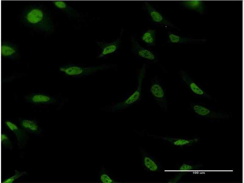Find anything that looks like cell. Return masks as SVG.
<instances>
[{"instance_id": "6da1fadb", "label": "cell", "mask_w": 244, "mask_h": 183, "mask_svg": "<svg viewBox=\"0 0 244 183\" xmlns=\"http://www.w3.org/2000/svg\"><path fill=\"white\" fill-rule=\"evenodd\" d=\"M23 18L28 25L42 32L51 33L54 30V26L51 19L46 12L38 7L27 9L23 14Z\"/></svg>"}, {"instance_id": "7a4b0ae2", "label": "cell", "mask_w": 244, "mask_h": 183, "mask_svg": "<svg viewBox=\"0 0 244 183\" xmlns=\"http://www.w3.org/2000/svg\"><path fill=\"white\" fill-rule=\"evenodd\" d=\"M146 64H144L139 70L138 76V86L136 90L127 99L113 106L112 107V111L125 109L140 99L142 84L146 70Z\"/></svg>"}, {"instance_id": "3957f363", "label": "cell", "mask_w": 244, "mask_h": 183, "mask_svg": "<svg viewBox=\"0 0 244 183\" xmlns=\"http://www.w3.org/2000/svg\"><path fill=\"white\" fill-rule=\"evenodd\" d=\"M113 65H102L92 67H84L75 65L66 66L59 68V70L70 76L87 75L98 71L113 67Z\"/></svg>"}, {"instance_id": "277c9868", "label": "cell", "mask_w": 244, "mask_h": 183, "mask_svg": "<svg viewBox=\"0 0 244 183\" xmlns=\"http://www.w3.org/2000/svg\"><path fill=\"white\" fill-rule=\"evenodd\" d=\"M150 92L157 103L162 109L166 111L167 109V98L164 91L157 79L153 81Z\"/></svg>"}, {"instance_id": "5b68a950", "label": "cell", "mask_w": 244, "mask_h": 183, "mask_svg": "<svg viewBox=\"0 0 244 183\" xmlns=\"http://www.w3.org/2000/svg\"><path fill=\"white\" fill-rule=\"evenodd\" d=\"M193 110L197 114L210 118L224 119L227 118L228 115L224 113L212 111L201 105L195 104L191 105Z\"/></svg>"}, {"instance_id": "8992f818", "label": "cell", "mask_w": 244, "mask_h": 183, "mask_svg": "<svg viewBox=\"0 0 244 183\" xmlns=\"http://www.w3.org/2000/svg\"><path fill=\"white\" fill-rule=\"evenodd\" d=\"M144 3L147 12L153 21L178 30L174 25L167 20L161 13L155 9L148 2L145 1Z\"/></svg>"}, {"instance_id": "52a82bcc", "label": "cell", "mask_w": 244, "mask_h": 183, "mask_svg": "<svg viewBox=\"0 0 244 183\" xmlns=\"http://www.w3.org/2000/svg\"><path fill=\"white\" fill-rule=\"evenodd\" d=\"M123 30H122L119 37L114 42L111 43H107L103 41H96L98 45L102 49V52L98 56V58H101L107 54L112 53L115 52L119 47L120 39L123 34Z\"/></svg>"}, {"instance_id": "ba28073f", "label": "cell", "mask_w": 244, "mask_h": 183, "mask_svg": "<svg viewBox=\"0 0 244 183\" xmlns=\"http://www.w3.org/2000/svg\"><path fill=\"white\" fill-rule=\"evenodd\" d=\"M5 123L6 126L15 134L18 145L20 147L24 146L28 140V135L23 129L20 128L15 124L9 120H6Z\"/></svg>"}, {"instance_id": "9c48e42d", "label": "cell", "mask_w": 244, "mask_h": 183, "mask_svg": "<svg viewBox=\"0 0 244 183\" xmlns=\"http://www.w3.org/2000/svg\"><path fill=\"white\" fill-rule=\"evenodd\" d=\"M178 74L181 75L184 81L192 91L195 94L210 99L211 97L198 86L190 75L186 72L180 71Z\"/></svg>"}, {"instance_id": "30bf717a", "label": "cell", "mask_w": 244, "mask_h": 183, "mask_svg": "<svg viewBox=\"0 0 244 183\" xmlns=\"http://www.w3.org/2000/svg\"><path fill=\"white\" fill-rule=\"evenodd\" d=\"M2 56L10 59H15L19 57V52L16 46L7 41H3L1 44Z\"/></svg>"}, {"instance_id": "8fae6325", "label": "cell", "mask_w": 244, "mask_h": 183, "mask_svg": "<svg viewBox=\"0 0 244 183\" xmlns=\"http://www.w3.org/2000/svg\"><path fill=\"white\" fill-rule=\"evenodd\" d=\"M52 2L56 7L66 13L69 18L78 20L82 18L80 13L69 6L64 1L56 0L52 1Z\"/></svg>"}, {"instance_id": "7c38bea8", "label": "cell", "mask_w": 244, "mask_h": 183, "mask_svg": "<svg viewBox=\"0 0 244 183\" xmlns=\"http://www.w3.org/2000/svg\"><path fill=\"white\" fill-rule=\"evenodd\" d=\"M130 38L132 50L137 55L150 60H156L154 55L152 52L141 46L135 38L131 36Z\"/></svg>"}, {"instance_id": "4fadbf2b", "label": "cell", "mask_w": 244, "mask_h": 183, "mask_svg": "<svg viewBox=\"0 0 244 183\" xmlns=\"http://www.w3.org/2000/svg\"><path fill=\"white\" fill-rule=\"evenodd\" d=\"M179 3L183 7L188 9L195 10L201 15L205 11L206 6L204 1L200 0H183Z\"/></svg>"}, {"instance_id": "5bb4252c", "label": "cell", "mask_w": 244, "mask_h": 183, "mask_svg": "<svg viewBox=\"0 0 244 183\" xmlns=\"http://www.w3.org/2000/svg\"><path fill=\"white\" fill-rule=\"evenodd\" d=\"M20 123V126L25 131L35 134H39L41 132V128L34 120L23 119Z\"/></svg>"}, {"instance_id": "9a60e30c", "label": "cell", "mask_w": 244, "mask_h": 183, "mask_svg": "<svg viewBox=\"0 0 244 183\" xmlns=\"http://www.w3.org/2000/svg\"><path fill=\"white\" fill-rule=\"evenodd\" d=\"M27 99L30 102L35 104L48 103L55 102V99L51 97L41 94H33L28 97Z\"/></svg>"}, {"instance_id": "2e32d148", "label": "cell", "mask_w": 244, "mask_h": 183, "mask_svg": "<svg viewBox=\"0 0 244 183\" xmlns=\"http://www.w3.org/2000/svg\"><path fill=\"white\" fill-rule=\"evenodd\" d=\"M169 41L175 43H188L191 42L206 41V39H192L184 38L175 34L170 32H168Z\"/></svg>"}, {"instance_id": "e0dca14e", "label": "cell", "mask_w": 244, "mask_h": 183, "mask_svg": "<svg viewBox=\"0 0 244 183\" xmlns=\"http://www.w3.org/2000/svg\"><path fill=\"white\" fill-rule=\"evenodd\" d=\"M164 140H166L176 146H182L185 145H190L197 142L199 139L194 138L192 139H185L180 138H173L168 137H162Z\"/></svg>"}, {"instance_id": "ac0fdd59", "label": "cell", "mask_w": 244, "mask_h": 183, "mask_svg": "<svg viewBox=\"0 0 244 183\" xmlns=\"http://www.w3.org/2000/svg\"><path fill=\"white\" fill-rule=\"evenodd\" d=\"M156 30L149 29L145 32L141 37L142 40L149 46H155Z\"/></svg>"}, {"instance_id": "d6986e66", "label": "cell", "mask_w": 244, "mask_h": 183, "mask_svg": "<svg viewBox=\"0 0 244 183\" xmlns=\"http://www.w3.org/2000/svg\"><path fill=\"white\" fill-rule=\"evenodd\" d=\"M144 163L145 167L151 171H155L158 169V166L156 163L148 156L144 157Z\"/></svg>"}, {"instance_id": "ffe728a7", "label": "cell", "mask_w": 244, "mask_h": 183, "mask_svg": "<svg viewBox=\"0 0 244 183\" xmlns=\"http://www.w3.org/2000/svg\"><path fill=\"white\" fill-rule=\"evenodd\" d=\"M100 182L102 183H113L115 181L110 177L104 169L100 172L99 176Z\"/></svg>"}, {"instance_id": "44dd1931", "label": "cell", "mask_w": 244, "mask_h": 183, "mask_svg": "<svg viewBox=\"0 0 244 183\" xmlns=\"http://www.w3.org/2000/svg\"><path fill=\"white\" fill-rule=\"evenodd\" d=\"M202 167L201 164L192 165L183 163L179 168L178 170L181 171H188L197 170Z\"/></svg>"}, {"instance_id": "7402d4cb", "label": "cell", "mask_w": 244, "mask_h": 183, "mask_svg": "<svg viewBox=\"0 0 244 183\" xmlns=\"http://www.w3.org/2000/svg\"><path fill=\"white\" fill-rule=\"evenodd\" d=\"M26 173V172L23 171L20 172L17 170H16L14 175L5 179L3 181L2 183H12L18 178L25 175Z\"/></svg>"}, {"instance_id": "603a6c76", "label": "cell", "mask_w": 244, "mask_h": 183, "mask_svg": "<svg viewBox=\"0 0 244 183\" xmlns=\"http://www.w3.org/2000/svg\"><path fill=\"white\" fill-rule=\"evenodd\" d=\"M1 143L4 147L12 149V142L8 136L5 134L2 133L1 134Z\"/></svg>"}, {"instance_id": "cb8c5ba5", "label": "cell", "mask_w": 244, "mask_h": 183, "mask_svg": "<svg viewBox=\"0 0 244 183\" xmlns=\"http://www.w3.org/2000/svg\"><path fill=\"white\" fill-rule=\"evenodd\" d=\"M188 171H181L177 174L175 176L169 179L168 183H175L177 182L182 178L183 176L188 173Z\"/></svg>"}]
</instances>
